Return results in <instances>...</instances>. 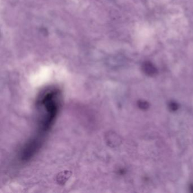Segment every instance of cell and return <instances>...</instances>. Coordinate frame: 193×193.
Returning <instances> with one entry per match:
<instances>
[{"mask_svg":"<svg viewBox=\"0 0 193 193\" xmlns=\"http://www.w3.org/2000/svg\"><path fill=\"white\" fill-rule=\"evenodd\" d=\"M61 93L58 89L51 88L41 93L37 100L39 113V133L38 136L44 138L53 125L60 108Z\"/></svg>","mask_w":193,"mask_h":193,"instance_id":"obj_1","label":"cell"},{"mask_svg":"<svg viewBox=\"0 0 193 193\" xmlns=\"http://www.w3.org/2000/svg\"><path fill=\"white\" fill-rule=\"evenodd\" d=\"M142 70L148 76L154 77L157 74V69L154 64L149 61L144 63L142 66Z\"/></svg>","mask_w":193,"mask_h":193,"instance_id":"obj_2","label":"cell"},{"mask_svg":"<svg viewBox=\"0 0 193 193\" xmlns=\"http://www.w3.org/2000/svg\"><path fill=\"white\" fill-rule=\"evenodd\" d=\"M137 106H138V108L141 109L142 111H146L147 110L150 105L149 103L147 101L143 100H140L137 102Z\"/></svg>","mask_w":193,"mask_h":193,"instance_id":"obj_3","label":"cell"},{"mask_svg":"<svg viewBox=\"0 0 193 193\" xmlns=\"http://www.w3.org/2000/svg\"><path fill=\"white\" fill-rule=\"evenodd\" d=\"M168 108L171 112H176L179 109V104L175 101H170L168 103Z\"/></svg>","mask_w":193,"mask_h":193,"instance_id":"obj_4","label":"cell"}]
</instances>
